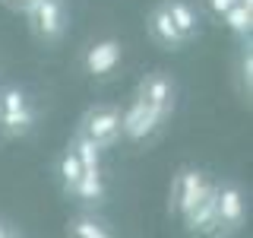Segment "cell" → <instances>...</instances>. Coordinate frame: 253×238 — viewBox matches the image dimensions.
Listing matches in <instances>:
<instances>
[{
  "instance_id": "7",
  "label": "cell",
  "mask_w": 253,
  "mask_h": 238,
  "mask_svg": "<svg viewBox=\"0 0 253 238\" xmlns=\"http://www.w3.org/2000/svg\"><path fill=\"white\" fill-rule=\"evenodd\" d=\"M121 60H124V45L117 42V38H98V42H92L85 48L83 70L92 79H108L117 67H121Z\"/></svg>"
},
{
  "instance_id": "10",
  "label": "cell",
  "mask_w": 253,
  "mask_h": 238,
  "mask_svg": "<svg viewBox=\"0 0 253 238\" xmlns=\"http://www.w3.org/2000/svg\"><path fill=\"white\" fill-rule=\"evenodd\" d=\"M162 3L168 10L171 22L177 26V32L187 38V45L196 42L200 32H203V19H200V10L193 6V0H162Z\"/></svg>"
},
{
  "instance_id": "19",
  "label": "cell",
  "mask_w": 253,
  "mask_h": 238,
  "mask_svg": "<svg viewBox=\"0 0 253 238\" xmlns=\"http://www.w3.org/2000/svg\"><path fill=\"white\" fill-rule=\"evenodd\" d=\"M22 235V229L16 226L13 219H6V216H0V238H19Z\"/></svg>"
},
{
  "instance_id": "20",
  "label": "cell",
  "mask_w": 253,
  "mask_h": 238,
  "mask_svg": "<svg viewBox=\"0 0 253 238\" xmlns=\"http://www.w3.org/2000/svg\"><path fill=\"white\" fill-rule=\"evenodd\" d=\"M0 3H3L6 10H13V13H19V16H22L32 3H35V0H0Z\"/></svg>"
},
{
  "instance_id": "11",
  "label": "cell",
  "mask_w": 253,
  "mask_h": 238,
  "mask_svg": "<svg viewBox=\"0 0 253 238\" xmlns=\"http://www.w3.org/2000/svg\"><path fill=\"white\" fill-rule=\"evenodd\" d=\"M67 235H73V238H114V229L95 210H83V213L67 219Z\"/></svg>"
},
{
  "instance_id": "17",
  "label": "cell",
  "mask_w": 253,
  "mask_h": 238,
  "mask_svg": "<svg viewBox=\"0 0 253 238\" xmlns=\"http://www.w3.org/2000/svg\"><path fill=\"white\" fill-rule=\"evenodd\" d=\"M241 89H244V95L250 99V92H253V48H250V42H244V51H241Z\"/></svg>"
},
{
  "instance_id": "16",
  "label": "cell",
  "mask_w": 253,
  "mask_h": 238,
  "mask_svg": "<svg viewBox=\"0 0 253 238\" xmlns=\"http://www.w3.org/2000/svg\"><path fill=\"white\" fill-rule=\"evenodd\" d=\"M32 105L29 102V92L22 89V86H0V115H10V111H19V108H26Z\"/></svg>"
},
{
  "instance_id": "1",
  "label": "cell",
  "mask_w": 253,
  "mask_h": 238,
  "mask_svg": "<svg viewBox=\"0 0 253 238\" xmlns=\"http://www.w3.org/2000/svg\"><path fill=\"white\" fill-rule=\"evenodd\" d=\"M22 19H26V26H29L35 42L51 48L67 35L70 6H67V0H35V3L22 13Z\"/></svg>"
},
{
  "instance_id": "9",
  "label": "cell",
  "mask_w": 253,
  "mask_h": 238,
  "mask_svg": "<svg viewBox=\"0 0 253 238\" xmlns=\"http://www.w3.org/2000/svg\"><path fill=\"white\" fill-rule=\"evenodd\" d=\"M67 197H73V200L83 203L85 210H98V206L108 200V184H105L101 169H85L76 178V184L67 190Z\"/></svg>"
},
{
  "instance_id": "18",
  "label": "cell",
  "mask_w": 253,
  "mask_h": 238,
  "mask_svg": "<svg viewBox=\"0 0 253 238\" xmlns=\"http://www.w3.org/2000/svg\"><path fill=\"white\" fill-rule=\"evenodd\" d=\"M234 3H237V0H203V6H206V10H209L212 16H215V19H221V16L231 10Z\"/></svg>"
},
{
  "instance_id": "15",
  "label": "cell",
  "mask_w": 253,
  "mask_h": 238,
  "mask_svg": "<svg viewBox=\"0 0 253 238\" xmlns=\"http://www.w3.org/2000/svg\"><path fill=\"white\" fill-rule=\"evenodd\" d=\"M83 172H85V169H83V162H79V156L67 146V149L60 153V159H57V178H60L63 194H67V190L76 184V178H79Z\"/></svg>"
},
{
  "instance_id": "4",
  "label": "cell",
  "mask_w": 253,
  "mask_h": 238,
  "mask_svg": "<svg viewBox=\"0 0 253 238\" xmlns=\"http://www.w3.org/2000/svg\"><path fill=\"white\" fill-rule=\"evenodd\" d=\"M165 124H168V118H165L162 111L146 105L142 99L133 95V102L124 108V115H121V140H126V143H149V140H155L158 133H162Z\"/></svg>"
},
{
  "instance_id": "3",
  "label": "cell",
  "mask_w": 253,
  "mask_h": 238,
  "mask_svg": "<svg viewBox=\"0 0 253 238\" xmlns=\"http://www.w3.org/2000/svg\"><path fill=\"white\" fill-rule=\"evenodd\" d=\"M247 226V197L237 181H215V235H237Z\"/></svg>"
},
{
  "instance_id": "2",
  "label": "cell",
  "mask_w": 253,
  "mask_h": 238,
  "mask_svg": "<svg viewBox=\"0 0 253 238\" xmlns=\"http://www.w3.org/2000/svg\"><path fill=\"white\" fill-rule=\"evenodd\" d=\"M121 115H124V108L114 105V102L89 105L83 115H79V121H76V133L89 137L92 143H98V146L108 153L111 146L121 143Z\"/></svg>"
},
{
  "instance_id": "5",
  "label": "cell",
  "mask_w": 253,
  "mask_h": 238,
  "mask_svg": "<svg viewBox=\"0 0 253 238\" xmlns=\"http://www.w3.org/2000/svg\"><path fill=\"white\" fill-rule=\"evenodd\" d=\"M136 99H142L146 105L158 108L165 118L171 121L174 108H177V83L168 70H152V73H142V79L136 83Z\"/></svg>"
},
{
  "instance_id": "12",
  "label": "cell",
  "mask_w": 253,
  "mask_h": 238,
  "mask_svg": "<svg viewBox=\"0 0 253 238\" xmlns=\"http://www.w3.org/2000/svg\"><path fill=\"white\" fill-rule=\"evenodd\" d=\"M35 121H38V111L26 105L19 111H10V115H0V137L6 140H22L35 130Z\"/></svg>"
},
{
  "instance_id": "6",
  "label": "cell",
  "mask_w": 253,
  "mask_h": 238,
  "mask_svg": "<svg viewBox=\"0 0 253 238\" xmlns=\"http://www.w3.org/2000/svg\"><path fill=\"white\" fill-rule=\"evenodd\" d=\"M209 187V178H206L203 169H193V165H184L177 169V175L171 178V194H168V210L171 216H180L190 206L203 197V190Z\"/></svg>"
},
{
  "instance_id": "14",
  "label": "cell",
  "mask_w": 253,
  "mask_h": 238,
  "mask_svg": "<svg viewBox=\"0 0 253 238\" xmlns=\"http://www.w3.org/2000/svg\"><path fill=\"white\" fill-rule=\"evenodd\" d=\"M221 22H225L228 29L234 32L241 42H250V32H253V10H247V6L234 3L231 10H228L225 16H221Z\"/></svg>"
},
{
  "instance_id": "8",
  "label": "cell",
  "mask_w": 253,
  "mask_h": 238,
  "mask_svg": "<svg viewBox=\"0 0 253 238\" xmlns=\"http://www.w3.org/2000/svg\"><path fill=\"white\" fill-rule=\"evenodd\" d=\"M146 32H149V38H152L162 51H180V48L187 45V38L180 35L177 26L171 22L165 3H155L152 10H149V16H146Z\"/></svg>"
},
{
  "instance_id": "13",
  "label": "cell",
  "mask_w": 253,
  "mask_h": 238,
  "mask_svg": "<svg viewBox=\"0 0 253 238\" xmlns=\"http://www.w3.org/2000/svg\"><path fill=\"white\" fill-rule=\"evenodd\" d=\"M67 146L79 156L83 169H101V156H105V149H101L98 143H92L89 137H83V133H73V140H70Z\"/></svg>"
}]
</instances>
